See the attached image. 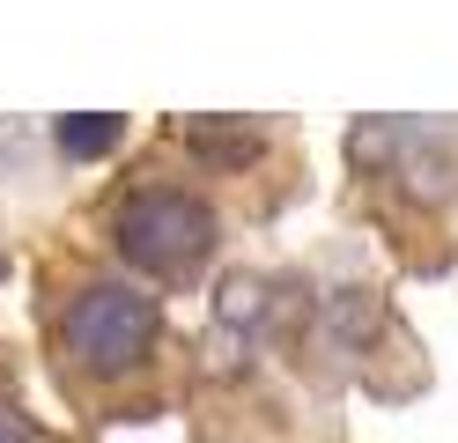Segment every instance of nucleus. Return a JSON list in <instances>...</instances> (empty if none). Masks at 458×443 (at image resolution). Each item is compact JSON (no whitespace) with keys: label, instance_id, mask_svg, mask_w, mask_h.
Masks as SVG:
<instances>
[{"label":"nucleus","instance_id":"nucleus-1","mask_svg":"<svg viewBox=\"0 0 458 443\" xmlns=\"http://www.w3.org/2000/svg\"><path fill=\"white\" fill-rule=\"evenodd\" d=\"M156 325H163V318H156V295H140V288H126V281H97V288L74 295L60 340H67V362H74V370L126 377V370L148 362Z\"/></svg>","mask_w":458,"mask_h":443},{"label":"nucleus","instance_id":"nucleus-2","mask_svg":"<svg viewBox=\"0 0 458 443\" xmlns=\"http://www.w3.org/2000/svg\"><path fill=\"white\" fill-rule=\"evenodd\" d=\"M111 244H119V259L140 266V274H199L208 251H215V215H208V200L156 185V192L119 200Z\"/></svg>","mask_w":458,"mask_h":443},{"label":"nucleus","instance_id":"nucleus-3","mask_svg":"<svg viewBox=\"0 0 458 443\" xmlns=\"http://www.w3.org/2000/svg\"><path fill=\"white\" fill-rule=\"evenodd\" d=\"M119 133H126V118H111V111H81V118H60V126H52L60 156H104V148H119Z\"/></svg>","mask_w":458,"mask_h":443},{"label":"nucleus","instance_id":"nucleus-4","mask_svg":"<svg viewBox=\"0 0 458 443\" xmlns=\"http://www.w3.org/2000/svg\"><path fill=\"white\" fill-rule=\"evenodd\" d=\"M0 443H38V436H30V429H22V422H15V413H0Z\"/></svg>","mask_w":458,"mask_h":443}]
</instances>
